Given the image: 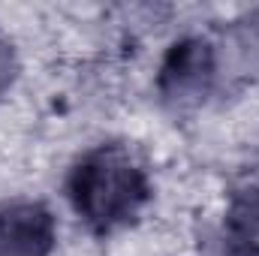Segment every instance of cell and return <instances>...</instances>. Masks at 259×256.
<instances>
[{"label": "cell", "instance_id": "6da1fadb", "mask_svg": "<svg viewBox=\"0 0 259 256\" xmlns=\"http://www.w3.org/2000/svg\"><path fill=\"white\" fill-rule=\"evenodd\" d=\"M145 199V178L121 151L94 154L75 175V202L78 211L100 226H115L127 220Z\"/></svg>", "mask_w": 259, "mask_h": 256}]
</instances>
